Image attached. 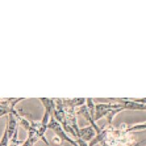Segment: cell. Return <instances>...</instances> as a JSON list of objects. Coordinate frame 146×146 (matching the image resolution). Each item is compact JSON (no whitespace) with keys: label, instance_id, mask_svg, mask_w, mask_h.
Segmentation results:
<instances>
[{"label":"cell","instance_id":"1","mask_svg":"<svg viewBox=\"0 0 146 146\" xmlns=\"http://www.w3.org/2000/svg\"><path fill=\"white\" fill-rule=\"evenodd\" d=\"M39 100L43 103L45 108V112L41 122L40 128L38 129V135L39 137L43 139V140L45 141L47 145H48V142L47 141L46 138L44 137V133L46 132V129H48V124L50 120L51 116L53 115L54 110L55 109V101L54 100H50V99H46V98H40Z\"/></svg>","mask_w":146,"mask_h":146},{"label":"cell","instance_id":"2","mask_svg":"<svg viewBox=\"0 0 146 146\" xmlns=\"http://www.w3.org/2000/svg\"><path fill=\"white\" fill-rule=\"evenodd\" d=\"M48 129H50L54 130V133L57 135V136L61 140L67 141V142H68L69 144H71L73 146H79L76 140H74L70 137L68 136L67 134L64 131V128L62 127V125L55 119L54 115H52L51 118H50V120H49L48 124Z\"/></svg>","mask_w":146,"mask_h":146},{"label":"cell","instance_id":"3","mask_svg":"<svg viewBox=\"0 0 146 146\" xmlns=\"http://www.w3.org/2000/svg\"><path fill=\"white\" fill-rule=\"evenodd\" d=\"M23 99H19V100H9L0 103V117L9 114L10 113L14 112V106L17 103L23 100Z\"/></svg>","mask_w":146,"mask_h":146},{"label":"cell","instance_id":"4","mask_svg":"<svg viewBox=\"0 0 146 146\" xmlns=\"http://www.w3.org/2000/svg\"><path fill=\"white\" fill-rule=\"evenodd\" d=\"M18 114L15 113V111L10 113L8 117V121H7V128H8V134H9V138L11 139L13 134L15 133L17 129V119Z\"/></svg>","mask_w":146,"mask_h":146},{"label":"cell","instance_id":"5","mask_svg":"<svg viewBox=\"0 0 146 146\" xmlns=\"http://www.w3.org/2000/svg\"><path fill=\"white\" fill-rule=\"evenodd\" d=\"M95 133H96V131L92 126L79 129L78 139H81L84 140L85 142H88V141H90L95 136Z\"/></svg>","mask_w":146,"mask_h":146},{"label":"cell","instance_id":"6","mask_svg":"<svg viewBox=\"0 0 146 146\" xmlns=\"http://www.w3.org/2000/svg\"><path fill=\"white\" fill-rule=\"evenodd\" d=\"M85 99H73V100H63V105L64 107H68L70 110H74L77 106H81L84 105L85 103Z\"/></svg>","mask_w":146,"mask_h":146},{"label":"cell","instance_id":"7","mask_svg":"<svg viewBox=\"0 0 146 146\" xmlns=\"http://www.w3.org/2000/svg\"><path fill=\"white\" fill-rule=\"evenodd\" d=\"M123 103L122 106L125 109L129 110H146V104H139L136 101H129V100H120Z\"/></svg>","mask_w":146,"mask_h":146},{"label":"cell","instance_id":"8","mask_svg":"<svg viewBox=\"0 0 146 146\" xmlns=\"http://www.w3.org/2000/svg\"><path fill=\"white\" fill-rule=\"evenodd\" d=\"M9 134H8V128L6 125L3 137L0 140V146H9Z\"/></svg>","mask_w":146,"mask_h":146},{"label":"cell","instance_id":"9","mask_svg":"<svg viewBox=\"0 0 146 146\" xmlns=\"http://www.w3.org/2000/svg\"><path fill=\"white\" fill-rule=\"evenodd\" d=\"M146 129V123L141 124H136L135 126L129 128L128 129V131H134V130H142V129Z\"/></svg>","mask_w":146,"mask_h":146}]
</instances>
